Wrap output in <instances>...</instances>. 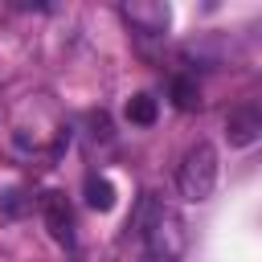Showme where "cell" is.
Instances as JSON below:
<instances>
[{
	"label": "cell",
	"instance_id": "6da1fadb",
	"mask_svg": "<svg viewBox=\"0 0 262 262\" xmlns=\"http://www.w3.org/2000/svg\"><path fill=\"white\" fill-rule=\"evenodd\" d=\"M176 188L188 205H201L213 196L217 188V147L196 139L184 156H180V168H176Z\"/></svg>",
	"mask_w": 262,
	"mask_h": 262
},
{
	"label": "cell",
	"instance_id": "7a4b0ae2",
	"mask_svg": "<svg viewBox=\"0 0 262 262\" xmlns=\"http://www.w3.org/2000/svg\"><path fill=\"white\" fill-rule=\"evenodd\" d=\"M139 237L147 242L151 258H160V262H176V258L184 254V242H188L180 213H176V209H168V205H151L147 225H143V233H139Z\"/></svg>",
	"mask_w": 262,
	"mask_h": 262
},
{
	"label": "cell",
	"instance_id": "3957f363",
	"mask_svg": "<svg viewBox=\"0 0 262 262\" xmlns=\"http://www.w3.org/2000/svg\"><path fill=\"white\" fill-rule=\"evenodd\" d=\"M119 16H123L135 33H143V37H164L168 25H172V8H168L164 0H131V4L119 8Z\"/></svg>",
	"mask_w": 262,
	"mask_h": 262
},
{
	"label": "cell",
	"instance_id": "277c9868",
	"mask_svg": "<svg viewBox=\"0 0 262 262\" xmlns=\"http://www.w3.org/2000/svg\"><path fill=\"white\" fill-rule=\"evenodd\" d=\"M225 139L233 147H250L262 139V102H242L225 115Z\"/></svg>",
	"mask_w": 262,
	"mask_h": 262
},
{
	"label": "cell",
	"instance_id": "5b68a950",
	"mask_svg": "<svg viewBox=\"0 0 262 262\" xmlns=\"http://www.w3.org/2000/svg\"><path fill=\"white\" fill-rule=\"evenodd\" d=\"M45 225H49V233H53V242H61V246H70L74 242V213H70V201H66V192H45Z\"/></svg>",
	"mask_w": 262,
	"mask_h": 262
},
{
	"label": "cell",
	"instance_id": "8992f818",
	"mask_svg": "<svg viewBox=\"0 0 262 262\" xmlns=\"http://www.w3.org/2000/svg\"><path fill=\"white\" fill-rule=\"evenodd\" d=\"M86 205L98 209V213L115 209V184L106 176H86Z\"/></svg>",
	"mask_w": 262,
	"mask_h": 262
},
{
	"label": "cell",
	"instance_id": "52a82bcc",
	"mask_svg": "<svg viewBox=\"0 0 262 262\" xmlns=\"http://www.w3.org/2000/svg\"><path fill=\"white\" fill-rule=\"evenodd\" d=\"M156 115H160V106H156V98H151V94H131V98H127V119H131V123L151 127V123H156Z\"/></svg>",
	"mask_w": 262,
	"mask_h": 262
},
{
	"label": "cell",
	"instance_id": "ba28073f",
	"mask_svg": "<svg viewBox=\"0 0 262 262\" xmlns=\"http://www.w3.org/2000/svg\"><path fill=\"white\" fill-rule=\"evenodd\" d=\"M172 102H176L180 111H196V106H201L196 82H192V78H176V82H172Z\"/></svg>",
	"mask_w": 262,
	"mask_h": 262
},
{
	"label": "cell",
	"instance_id": "9c48e42d",
	"mask_svg": "<svg viewBox=\"0 0 262 262\" xmlns=\"http://www.w3.org/2000/svg\"><path fill=\"white\" fill-rule=\"evenodd\" d=\"M25 209H29L25 192H20V188H8V192H4V213H8V217H20Z\"/></svg>",
	"mask_w": 262,
	"mask_h": 262
}]
</instances>
